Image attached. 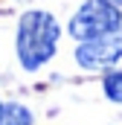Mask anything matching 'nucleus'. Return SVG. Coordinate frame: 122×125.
I'll return each instance as SVG.
<instances>
[{
    "label": "nucleus",
    "instance_id": "7",
    "mask_svg": "<svg viewBox=\"0 0 122 125\" xmlns=\"http://www.w3.org/2000/svg\"><path fill=\"white\" fill-rule=\"evenodd\" d=\"M0 114H3V99H0Z\"/></svg>",
    "mask_w": 122,
    "mask_h": 125
},
{
    "label": "nucleus",
    "instance_id": "1",
    "mask_svg": "<svg viewBox=\"0 0 122 125\" xmlns=\"http://www.w3.org/2000/svg\"><path fill=\"white\" fill-rule=\"evenodd\" d=\"M61 44V23L47 9H26L18 18L15 29V55L20 70L38 73L55 58Z\"/></svg>",
    "mask_w": 122,
    "mask_h": 125
},
{
    "label": "nucleus",
    "instance_id": "5",
    "mask_svg": "<svg viewBox=\"0 0 122 125\" xmlns=\"http://www.w3.org/2000/svg\"><path fill=\"white\" fill-rule=\"evenodd\" d=\"M102 93L108 102L122 105V67H113L108 73H102Z\"/></svg>",
    "mask_w": 122,
    "mask_h": 125
},
{
    "label": "nucleus",
    "instance_id": "4",
    "mask_svg": "<svg viewBox=\"0 0 122 125\" xmlns=\"http://www.w3.org/2000/svg\"><path fill=\"white\" fill-rule=\"evenodd\" d=\"M0 125H35V114L23 102H3Z\"/></svg>",
    "mask_w": 122,
    "mask_h": 125
},
{
    "label": "nucleus",
    "instance_id": "6",
    "mask_svg": "<svg viewBox=\"0 0 122 125\" xmlns=\"http://www.w3.org/2000/svg\"><path fill=\"white\" fill-rule=\"evenodd\" d=\"M108 3H113V6H119V9H122V0H108Z\"/></svg>",
    "mask_w": 122,
    "mask_h": 125
},
{
    "label": "nucleus",
    "instance_id": "2",
    "mask_svg": "<svg viewBox=\"0 0 122 125\" xmlns=\"http://www.w3.org/2000/svg\"><path fill=\"white\" fill-rule=\"evenodd\" d=\"M122 29V9L108 0H84L67 21V35L81 44L90 38H102Z\"/></svg>",
    "mask_w": 122,
    "mask_h": 125
},
{
    "label": "nucleus",
    "instance_id": "3",
    "mask_svg": "<svg viewBox=\"0 0 122 125\" xmlns=\"http://www.w3.org/2000/svg\"><path fill=\"white\" fill-rule=\"evenodd\" d=\"M73 61L84 73H108L122 61V29L73 47Z\"/></svg>",
    "mask_w": 122,
    "mask_h": 125
}]
</instances>
